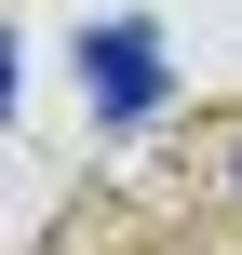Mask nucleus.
Masks as SVG:
<instances>
[{"instance_id":"f257e3e1","label":"nucleus","mask_w":242,"mask_h":255,"mask_svg":"<svg viewBox=\"0 0 242 255\" xmlns=\"http://www.w3.org/2000/svg\"><path fill=\"white\" fill-rule=\"evenodd\" d=\"M81 81H94L121 121H148V108H162V54H148V27H81Z\"/></svg>"},{"instance_id":"f03ea898","label":"nucleus","mask_w":242,"mask_h":255,"mask_svg":"<svg viewBox=\"0 0 242 255\" xmlns=\"http://www.w3.org/2000/svg\"><path fill=\"white\" fill-rule=\"evenodd\" d=\"M229 188H242V161H229Z\"/></svg>"}]
</instances>
